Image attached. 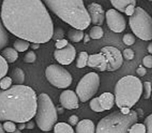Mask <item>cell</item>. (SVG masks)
Masks as SVG:
<instances>
[{
	"mask_svg": "<svg viewBox=\"0 0 152 133\" xmlns=\"http://www.w3.org/2000/svg\"><path fill=\"white\" fill-rule=\"evenodd\" d=\"M0 14L6 30L20 40L40 45L52 39L53 21L40 0H4Z\"/></svg>",
	"mask_w": 152,
	"mask_h": 133,
	"instance_id": "1",
	"label": "cell"
},
{
	"mask_svg": "<svg viewBox=\"0 0 152 133\" xmlns=\"http://www.w3.org/2000/svg\"><path fill=\"white\" fill-rule=\"evenodd\" d=\"M37 105V94L30 86L14 85L0 90V121L27 123L35 116Z\"/></svg>",
	"mask_w": 152,
	"mask_h": 133,
	"instance_id": "2",
	"label": "cell"
},
{
	"mask_svg": "<svg viewBox=\"0 0 152 133\" xmlns=\"http://www.w3.org/2000/svg\"><path fill=\"white\" fill-rule=\"evenodd\" d=\"M45 3L54 14L74 29L83 31L91 22L82 0H47Z\"/></svg>",
	"mask_w": 152,
	"mask_h": 133,
	"instance_id": "3",
	"label": "cell"
},
{
	"mask_svg": "<svg viewBox=\"0 0 152 133\" xmlns=\"http://www.w3.org/2000/svg\"><path fill=\"white\" fill-rule=\"evenodd\" d=\"M142 94V83L138 77L127 75L122 77L114 89V98L120 109H131Z\"/></svg>",
	"mask_w": 152,
	"mask_h": 133,
	"instance_id": "4",
	"label": "cell"
},
{
	"mask_svg": "<svg viewBox=\"0 0 152 133\" xmlns=\"http://www.w3.org/2000/svg\"><path fill=\"white\" fill-rule=\"evenodd\" d=\"M138 120L134 110L120 109L101 119L96 128V133H129V129Z\"/></svg>",
	"mask_w": 152,
	"mask_h": 133,
	"instance_id": "5",
	"label": "cell"
},
{
	"mask_svg": "<svg viewBox=\"0 0 152 133\" xmlns=\"http://www.w3.org/2000/svg\"><path fill=\"white\" fill-rule=\"evenodd\" d=\"M35 121L38 127L43 132H49L57 121V112L48 95L42 93L37 97Z\"/></svg>",
	"mask_w": 152,
	"mask_h": 133,
	"instance_id": "6",
	"label": "cell"
},
{
	"mask_svg": "<svg viewBox=\"0 0 152 133\" xmlns=\"http://www.w3.org/2000/svg\"><path fill=\"white\" fill-rule=\"evenodd\" d=\"M129 26L135 36L144 41L152 40V17L141 7L129 17Z\"/></svg>",
	"mask_w": 152,
	"mask_h": 133,
	"instance_id": "7",
	"label": "cell"
},
{
	"mask_svg": "<svg viewBox=\"0 0 152 133\" xmlns=\"http://www.w3.org/2000/svg\"><path fill=\"white\" fill-rule=\"evenodd\" d=\"M99 86L100 78L98 74L89 72L80 80L76 88V94L82 103H86L96 95Z\"/></svg>",
	"mask_w": 152,
	"mask_h": 133,
	"instance_id": "8",
	"label": "cell"
},
{
	"mask_svg": "<svg viewBox=\"0 0 152 133\" xmlns=\"http://www.w3.org/2000/svg\"><path fill=\"white\" fill-rule=\"evenodd\" d=\"M45 73L48 81L58 89H66L72 83L71 73L59 65H49L46 68Z\"/></svg>",
	"mask_w": 152,
	"mask_h": 133,
	"instance_id": "9",
	"label": "cell"
},
{
	"mask_svg": "<svg viewBox=\"0 0 152 133\" xmlns=\"http://www.w3.org/2000/svg\"><path fill=\"white\" fill-rule=\"evenodd\" d=\"M100 51L106 60V71H117L122 66L123 63V57L121 51L117 48L114 46H105L101 48Z\"/></svg>",
	"mask_w": 152,
	"mask_h": 133,
	"instance_id": "10",
	"label": "cell"
},
{
	"mask_svg": "<svg viewBox=\"0 0 152 133\" xmlns=\"http://www.w3.org/2000/svg\"><path fill=\"white\" fill-rule=\"evenodd\" d=\"M107 25L114 33H122L126 28V20L123 15L114 8L108 9L105 13Z\"/></svg>",
	"mask_w": 152,
	"mask_h": 133,
	"instance_id": "11",
	"label": "cell"
},
{
	"mask_svg": "<svg viewBox=\"0 0 152 133\" xmlns=\"http://www.w3.org/2000/svg\"><path fill=\"white\" fill-rule=\"evenodd\" d=\"M76 49L73 45L68 43V46L62 49H56L53 53L55 60L61 65H67L71 64L76 58Z\"/></svg>",
	"mask_w": 152,
	"mask_h": 133,
	"instance_id": "12",
	"label": "cell"
},
{
	"mask_svg": "<svg viewBox=\"0 0 152 133\" xmlns=\"http://www.w3.org/2000/svg\"><path fill=\"white\" fill-rule=\"evenodd\" d=\"M88 13L90 16L91 22L96 26L103 25L105 20V11L103 7L98 3H91L88 5Z\"/></svg>",
	"mask_w": 152,
	"mask_h": 133,
	"instance_id": "13",
	"label": "cell"
},
{
	"mask_svg": "<svg viewBox=\"0 0 152 133\" xmlns=\"http://www.w3.org/2000/svg\"><path fill=\"white\" fill-rule=\"evenodd\" d=\"M78 96L72 90H65L61 93L59 102L62 107L66 109H75L79 107Z\"/></svg>",
	"mask_w": 152,
	"mask_h": 133,
	"instance_id": "14",
	"label": "cell"
},
{
	"mask_svg": "<svg viewBox=\"0 0 152 133\" xmlns=\"http://www.w3.org/2000/svg\"><path fill=\"white\" fill-rule=\"evenodd\" d=\"M87 65L91 68H98L100 71L107 70L106 60L104 55L101 53L89 55Z\"/></svg>",
	"mask_w": 152,
	"mask_h": 133,
	"instance_id": "15",
	"label": "cell"
},
{
	"mask_svg": "<svg viewBox=\"0 0 152 133\" xmlns=\"http://www.w3.org/2000/svg\"><path fill=\"white\" fill-rule=\"evenodd\" d=\"M98 99L104 111L111 109L115 104L114 95L111 92H104L102 95H99Z\"/></svg>",
	"mask_w": 152,
	"mask_h": 133,
	"instance_id": "16",
	"label": "cell"
},
{
	"mask_svg": "<svg viewBox=\"0 0 152 133\" xmlns=\"http://www.w3.org/2000/svg\"><path fill=\"white\" fill-rule=\"evenodd\" d=\"M96 128L94 122L89 119L79 121L76 126V133H95Z\"/></svg>",
	"mask_w": 152,
	"mask_h": 133,
	"instance_id": "17",
	"label": "cell"
},
{
	"mask_svg": "<svg viewBox=\"0 0 152 133\" xmlns=\"http://www.w3.org/2000/svg\"><path fill=\"white\" fill-rule=\"evenodd\" d=\"M1 57L5 60L7 63H13L17 60L19 54L13 48L7 47L3 49L1 51Z\"/></svg>",
	"mask_w": 152,
	"mask_h": 133,
	"instance_id": "18",
	"label": "cell"
},
{
	"mask_svg": "<svg viewBox=\"0 0 152 133\" xmlns=\"http://www.w3.org/2000/svg\"><path fill=\"white\" fill-rule=\"evenodd\" d=\"M12 81L16 85H23L25 79V74L23 70L20 68H15L11 72Z\"/></svg>",
	"mask_w": 152,
	"mask_h": 133,
	"instance_id": "19",
	"label": "cell"
},
{
	"mask_svg": "<svg viewBox=\"0 0 152 133\" xmlns=\"http://www.w3.org/2000/svg\"><path fill=\"white\" fill-rule=\"evenodd\" d=\"M137 2L135 0H111V3L117 11L123 12L129 4Z\"/></svg>",
	"mask_w": 152,
	"mask_h": 133,
	"instance_id": "20",
	"label": "cell"
},
{
	"mask_svg": "<svg viewBox=\"0 0 152 133\" xmlns=\"http://www.w3.org/2000/svg\"><path fill=\"white\" fill-rule=\"evenodd\" d=\"M54 133H75L74 129L70 124L64 122H59L55 124Z\"/></svg>",
	"mask_w": 152,
	"mask_h": 133,
	"instance_id": "21",
	"label": "cell"
},
{
	"mask_svg": "<svg viewBox=\"0 0 152 133\" xmlns=\"http://www.w3.org/2000/svg\"><path fill=\"white\" fill-rule=\"evenodd\" d=\"M8 39L7 30L0 19V51L3 50L8 44Z\"/></svg>",
	"mask_w": 152,
	"mask_h": 133,
	"instance_id": "22",
	"label": "cell"
},
{
	"mask_svg": "<svg viewBox=\"0 0 152 133\" xmlns=\"http://www.w3.org/2000/svg\"><path fill=\"white\" fill-rule=\"evenodd\" d=\"M68 37L73 43H79L83 40L84 33L83 31L78 29H71L68 32Z\"/></svg>",
	"mask_w": 152,
	"mask_h": 133,
	"instance_id": "23",
	"label": "cell"
},
{
	"mask_svg": "<svg viewBox=\"0 0 152 133\" xmlns=\"http://www.w3.org/2000/svg\"><path fill=\"white\" fill-rule=\"evenodd\" d=\"M30 43L23 40H16L13 43V48L17 52H24L26 51L30 47Z\"/></svg>",
	"mask_w": 152,
	"mask_h": 133,
	"instance_id": "24",
	"label": "cell"
},
{
	"mask_svg": "<svg viewBox=\"0 0 152 133\" xmlns=\"http://www.w3.org/2000/svg\"><path fill=\"white\" fill-rule=\"evenodd\" d=\"M88 56L89 55L86 51H81L79 54L78 57L77 58V62H76V65H77V68H83L87 65Z\"/></svg>",
	"mask_w": 152,
	"mask_h": 133,
	"instance_id": "25",
	"label": "cell"
},
{
	"mask_svg": "<svg viewBox=\"0 0 152 133\" xmlns=\"http://www.w3.org/2000/svg\"><path fill=\"white\" fill-rule=\"evenodd\" d=\"M89 37L93 40H99L104 35V31L100 26H93L89 31Z\"/></svg>",
	"mask_w": 152,
	"mask_h": 133,
	"instance_id": "26",
	"label": "cell"
},
{
	"mask_svg": "<svg viewBox=\"0 0 152 133\" xmlns=\"http://www.w3.org/2000/svg\"><path fill=\"white\" fill-rule=\"evenodd\" d=\"M7 71H8V63L1 57V55H0V80L5 77Z\"/></svg>",
	"mask_w": 152,
	"mask_h": 133,
	"instance_id": "27",
	"label": "cell"
},
{
	"mask_svg": "<svg viewBox=\"0 0 152 133\" xmlns=\"http://www.w3.org/2000/svg\"><path fill=\"white\" fill-rule=\"evenodd\" d=\"M12 79L10 77L5 76L0 80V88L1 90H7L12 86Z\"/></svg>",
	"mask_w": 152,
	"mask_h": 133,
	"instance_id": "28",
	"label": "cell"
},
{
	"mask_svg": "<svg viewBox=\"0 0 152 133\" xmlns=\"http://www.w3.org/2000/svg\"><path fill=\"white\" fill-rule=\"evenodd\" d=\"M146 129L143 123H136L132 125L129 129V133H145Z\"/></svg>",
	"mask_w": 152,
	"mask_h": 133,
	"instance_id": "29",
	"label": "cell"
},
{
	"mask_svg": "<svg viewBox=\"0 0 152 133\" xmlns=\"http://www.w3.org/2000/svg\"><path fill=\"white\" fill-rule=\"evenodd\" d=\"M144 92V99L148 100L151 98L152 93L151 83L150 82H145L142 84V92Z\"/></svg>",
	"mask_w": 152,
	"mask_h": 133,
	"instance_id": "30",
	"label": "cell"
},
{
	"mask_svg": "<svg viewBox=\"0 0 152 133\" xmlns=\"http://www.w3.org/2000/svg\"><path fill=\"white\" fill-rule=\"evenodd\" d=\"M90 107L93 111L96 112H104L103 109L102 108L100 104H99L98 98H94L91 101Z\"/></svg>",
	"mask_w": 152,
	"mask_h": 133,
	"instance_id": "31",
	"label": "cell"
},
{
	"mask_svg": "<svg viewBox=\"0 0 152 133\" xmlns=\"http://www.w3.org/2000/svg\"><path fill=\"white\" fill-rule=\"evenodd\" d=\"M3 129L4 132H7V133H12L16 130V125L14 122L13 121H4V123L2 124Z\"/></svg>",
	"mask_w": 152,
	"mask_h": 133,
	"instance_id": "32",
	"label": "cell"
},
{
	"mask_svg": "<svg viewBox=\"0 0 152 133\" xmlns=\"http://www.w3.org/2000/svg\"><path fill=\"white\" fill-rule=\"evenodd\" d=\"M123 42L126 46H132L136 42L135 36L132 34H126L123 37Z\"/></svg>",
	"mask_w": 152,
	"mask_h": 133,
	"instance_id": "33",
	"label": "cell"
},
{
	"mask_svg": "<svg viewBox=\"0 0 152 133\" xmlns=\"http://www.w3.org/2000/svg\"><path fill=\"white\" fill-rule=\"evenodd\" d=\"M37 60V54L34 51H29L25 54L24 57V61L26 63H33Z\"/></svg>",
	"mask_w": 152,
	"mask_h": 133,
	"instance_id": "34",
	"label": "cell"
},
{
	"mask_svg": "<svg viewBox=\"0 0 152 133\" xmlns=\"http://www.w3.org/2000/svg\"><path fill=\"white\" fill-rule=\"evenodd\" d=\"M124 59L127 60H132L134 58V51L132 48H126L123 51V53L122 54Z\"/></svg>",
	"mask_w": 152,
	"mask_h": 133,
	"instance_id": "35",
	"label": "cell"
},
{
	"mask_svg": "<svg viewBox=\"0 0 152 133\" xmlns=\"http://www.w3.org/2000/svg\"><path fill=\"white\" fill-rule=\"evenodd\" d=\"M64 37V31L61 28H56L55 31H53V37H52V39L55 41H57V40H62Z\"/></svg>",
	"mask_w": 152,
	"mask_h": 133,
	"instance_id": "36",
	"label": "cell"
},
{
	"mask_svg": "<svg viewBox=\"0 0 152 133\" xmlns=\"http://www.w3.org/2000/svg\"><path fill=\"white\" fill-rule=\"evenodd\" d=\"M144 125L145 126L146 132L145 133H152V114L149 115L144 121Z\"/></svg>",
	"mask_w": 152,
	"mask_h": 133,
	"instance_id": "37",
	"label": "cell"
},
{
	"mask_svg": "<svg viewBox=\"0 0 152 133\" xmlns=\"http://www.w3.org/2000/svg\"><path fill=\"white\" fill-rule=\"evenodd\" d=\"M142 64L145 68H152V55H146L142 59Z\"/></svg>",
	"mask_w": 152,
	"mask_h": 133,
	"instance_id": "38",
	"label": "cell"
},
{
	"mask_svg": "<svg viewBox=\"0 0 152 133\" xmlns=\"http://www.w3.org/2000/svg\"><path fill=\"white\" fill-rule=\"evenodd\" d=\"M68 41L65 39H62V40H59L56 41V43H55V46H56V49H62L66 47L68 45Z\"/></svg>",
	"mask_w": 152,
	"mask_h": 133,
	"instance_id": "39",
	"label": "cell"
},
{
	"mask_svg": "<svg viewBox=\"0 0 152 133\" xmlns=\"http://www.w3.org/2000/svg\"><path fill=\"white\" fill-rule=\"evenodd\" d=\"M136 3H133V4H129V6H127V7L126 8V10H125L124 13H126L127 16H132V15L134 13V11H135V8H136Z\"/></svg>",
	"mask_w": 152,
	"mask_h": 133,
	"instance_id": "40",
	"label": "cell"
},
{
	"mask_svg": "<svg viewBox=\"0 0 152 133\" xmlns=\"http://www.w3.org/2000/svg\"><path fill=\"white\" fill-rule=\"evenodd\" d=\"M78 122H79V118L78 116L76 115H71V117L68 118V123H69V124L71 125V126H77Z\"/></svg>",
	"mask_w": 152,
	"mask_h": 133,
	"instance_id": "41",
	"label": "cell"
},
{
	"mask_svg": "<svg viewBox=\"0 0 152 133\" xmlns=\"http://www.w3.org/2000/svg\"><path fill=\"white\" fill-rule=\"evenodd\" d=\"M136 72H137V74L140 76V77H144V76L146 74L147 71H146V69H145V67L142 66V65H140V66L137 68Z\"/></svg>",
	"mask_w": 152,
	"mask_h": 133,
	"instance_id": "42",
	"label": "cell"
},
{
	"mask_svg": "<svg viewBox=\"0 0 152 133\" xmlns=\"http://www.w3.org/2000/svg\"><path fill=\"white\" fill-rule=\"evenodd\" d=\"M34 122L31 121H28V123H27V124H26L27 129H34Z\"/></svg>",
	"mask_w": 152,
	"mask_h": 133,
	"instance_id": "43",
	"label": "cell"
},
{
	"mask_svg": "<svg viewBox=\"0 0 152 133\" xmlns=\"http://www.w3.org/2000/svg\"><path fill=\"white\" fill-rule=\"evenodd\" d=\"M17 128L19 131H21L25 129V128H26V124L25 123H19Z\"/></svg>",
	"mask_w": 152,
	"mask_h": 133,
	"instance_id": "44",
	"label": "cell"
},
{
	"mask_svg": "<svg viewBox=\"0 0 152 133\" xmlns=\"http://www.w3.org/2000/svg\"><path fill=\"white\" fill-rule=\"evenodd\" d=\"M83 40H84V43H88L90 41V37H89L88 34H84V37H83Z\"/></svg>",
	"mask_w": 152,
	"mask_h": 133,
	"instance_id": "45",
	"label": "cell"
},
{
	"mask_svg": "<svg viewBox=\"0 0 152 133\" xmlns=\"http://www.w3.org/2000/svg\"><path fill=\"white\" fill-rule=\"evenodd\" d=\"M147 50H148V51L151 54H152V42H151V43L148 44V48H147Z\"/></svg>",
	"mask_w": 152,
	"mask_h": 133,
	"instance_id": "46",
	"label": "cell"
},
{
	"mask_svg": "<svg viewBox=\"0 0 152 133\" xmlns=\"http://www.w3.org/2000/svg\"><path fill=\"white\" fill-rule=\"evenodd\" d=\"M31 48H32L33 49H37L39 48V44H37V43H32V44L31 45Z\"/></svg>",
	"mask_w": 152,
	"mask_h": 133,
	"instance_id": "47",
	"label": "cell"
},
{
	"mask_svg": "<svg viewBox=\"0 0 152 133\" xmlns=\"http://www.w3.org/2000/svg\"><path fill=\"white\" fill-rule=\"evenodd\" d=\"M0 133H4V130L3 129V126L1 123H0Z\"/></svg>",
	"mask_w": 152,
	"mask_h": 133,
	"instance_id": "48",
	"label": "cell"
},
{
	"mask_svg": "<svg viewBox=\"0 0 152 133\" xmlns=\"http://www.w3.org/2000/svg\"><path fill=\"white\" fill-rule=\"evenodd\" d=\"M12 133H21V131H19V129H16V130L15 131V132H12Z\"/></svg>",
	"mask_w": 152,
	"mask_h": 133,
	"instance_id": "49",
	"label": "cell"
},
{
	"mask_svg": "<svg viewBox=\"0 0 152 133\" xmlns=\"http://www.w3.org/2000/svg\"><path fill=\"white\" fill-rule=\"evenodd\" d=\"M151 101H152V93H151Z\"/></svg>",
	"mask_w": 152,
	"mask_h": 133,
	"instance_id": "50",
	"label": "cell"
},
{
	"mask_svg": "<svg viewBox=\"0 0 152 133\" xmlns=\"http://www.w3.org/2000/svg\"><path fill=\"white\" fill-rule=\"evenodd\" d=\"M0 12H1V6H0Z\"/></svg>",
	"mask_w": 152,
	"mask_h": 133,
	"instance_id": "51",
	"label": "cell"
}]
</instances>
